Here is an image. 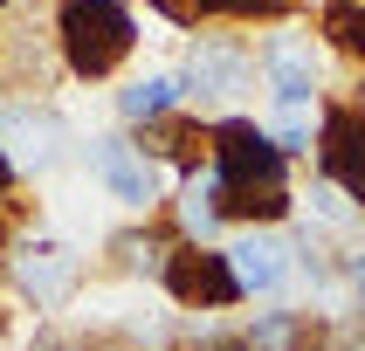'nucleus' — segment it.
I'll return each instance as SVG.
<instances>
[{
	"instance_id": "f257e3e1",
	"label": "nucleus",
	"mask_w": 365,
	"mask_h": 351,
	"mask_svg": "<svg viewBox=\"0 0 365 351\" xmlns=\"http://www.w3.org/2000/svg\"><path fill=\"white\" fill-rule=\"evenodd\" d=\"M56 48L62 69L76 83H103L118 76L131 48H138V14L124 0H62L56 7Z\"/></svg>"
},
{
	"instance_id": "f03ea898",
	"label": "nucleus",
	"mask_w": 365,
	"mask_h": 351,
	"mask_svg": "<svg viewBox=\"0 0 365 351\" xmlns=\"http://www.w3.org/2000/svg\"><path fill=\"white\" fill-rule=\"evenodd\" d=\"M207 172L221 179V193H269V186H289V152L276 145V131L262 117L227 110V117H214Z\"/></svg>"
},
{
	"instance_id": "7ed1b4c3",
	"label": "nucleus",
	"mask_w": 365,
	"mask_h": 351,
	"mask_svg": "<svg viewBox=\"0 0 365 351\" xmlns=\"http://www.w3.org/2000/svg\"><path fill=\"white\" fill-rule=\"evenodd\" d=\"M159 283H165V296L180 310H235V303H248L227 248H214V241H173Z\"/></svg>"
},
{
	"instance_id": "20e7f679",
	"label": "nucleus",
	"mask_w": 365,
	"mask_h": 351,
	"mask_svg": "<svg viewBox=\"0 0 365 351\" xmlns=\"http://www.w3.org/2000/svg\"><path fill=\"white\" fill-rule=\"evenodd\" d=\"M186 90V103H242L248 90H255V48L248 41H227V35H207L186 48V62L173 69Z\"/></svg>"
},
{
	"instance_id": "39448f33",
	"label": "nucleus",
	"mask_w": 365,
	"mask_h": 351,
	"mask_svg": "<svg viewBox=\"0 0 365 351\" xmlns=\"http://www.w3.org/2000/svg\"><path fill=\"white\" fill-rule=\"evenodd\" d=\"M7 276H14V289H21L35 310H62V303H69V289L83 283V255H76L69 241H56V234H35V241L14 248Z\"/></svg>"
},
{
	"instance_id": "423d86ee",
	"label": "nucleus",
	"mask_w": 365,
	"mask_h": 351,
	"mask_svg": "<svg viewBox=\"0 0 365 351\" xmlns=\"http://www.w3.org/2000/svg\"><path fill=\"white\" fill-rule=\"evenodd\" d=\"M0 145H7V159H14V165L48 172V165L69 159L76 131H69V117H62L56 103H7V110H0Z\"/></svg>"
},
{
	"instance_id": "0eeeda50",
	"label": "nucleus",
	"mask_w": 365,
	"mask_h": 351,
	"mask_svg": "<svg viewBox=\"0 0 365 351\" xmlns=\"http://www.w3.org/2000/svg\"><path fill=\"white\" fill-rule=\"evenodd\" d=\"M317 179L345 186L359 200V186H365V103H324V117H317Z\"/></svg>"
},
{
	"instance_id": "6e6552de",
	"label": "nucleus",
	"mask_w": 365,
	"mask_h": 351,
	"mask_svg": "<svg viewBox=\"0 0 365 351\" xmlns=\"http://www.w3.org/2000/svg\"><path fill=\"white\" fill-rule=\"evenodd\" d=\"M90 172L110 186V200L138 206V214L159 200V179H165V172H159V159H152L145 145L118 138V131H110V138H90Z\"/></svg>"
},
{
	"instance_id": "1a4fd4ad",
	"label": "nucleus",
	"mask_w": 365,
	"mask_h": 351,
	"mask_svg": "<svg viewBox=\"0 0 365 351\" xmlns=\"http://www.w3.org/2000/svg\"><path fill=\"white\" fill-rule=\"evenodd\" d=\"M255 69L269 83V103H317V41L310 35H262L255 41Z\"/></svg>"
},
{
	"instance_id": "9d476101",
	"label": "nucleus",
	"mask_w": 365,
	"mask_h": 351,
	"mask_svg": "<svg viewBox=\"0 0 365 351\" xmlns=\"http://www.w3.org/2000/svg\"><path fill=\"white\" fill-rule=\"evenodd\" d=\"M227 262H235L248 296H283L289 276H297V241H283L276 227H242L227 241Z\"/></svg>"
},
{
	"instance_id": "9b49d317",
	"label": "nucleus",
	"mask_w": 365,
	"mask_h": 351,
	"mask_svg": "<svg viewBox=\"0 0 365 351\" xmlns=\"http://www.w3.org/2000/svg\"><path fill=\"white\" fill-rule=\"evenodd\" d=\"M173 28H200V21H289L297 0H145Z\"/></svg>"
},
{
	"instance_id": "f8f14e48",
	"label": "nucleus",
	"mask_w": 365,
	"mask_h": 351,
	"mask_svg": "<svg viewBox=\"0 0 365 351\" xmlns=\"http://www.w3.org/2000/svg\"><path fill=\"white\" fill-rule=\"evenodd\" d=\"M180 110H186L180 76H138V83H124V90H118V117L131 124V131H159V124L180 117Z\"/></svg>"
},
{
	"instance_id": "ddd939ff",
	"label": "nucleus",
	"mask_w": 365,
	"mask_h": 351,
	"mask_svg": "<svg viewBox=\"0 0 365 351\" xmlns=\"http://www.w3.org/2000/svg\"><path fill=\"white\" fill-rule=\"evenodd\" d=\"M221 179H214V172H193V179H186V193H180V241H214V234H221Z\"/></svg>"
},
{
	"instance_id": "4468645a",
	"label": "nucleus",
	"mask_w": 365,
	"mask_h": 351,
	"mask_svg": "<svg viewBox=\"0 0 365 351\" xmlns=\"http://www.w3.org/2000/svg\"><path fill=\"white\" fill-rule=\"evenodd\" d=\"M242 345L248 351H304L310 345V317L304 310H255L242 324Z\"/></svg>"
},
{
	"instance_id": "2eb2a0df",
	"label": "nucleus",
	"mask_w": 365,
	"mask_h": 351,
	"mask_svg": "<svg viewBox=\"0 0 365 351\" xmlns=\"http://www.w3.org/2000/svg\"><path fill=\"white\" fill-rule=\"evenodd\" d=\"M324 35H331V48H345L365 69V0H331L324 7Z\"/></svg>"
},
{
	"instance_id": "dca6fc26",
	"label": "nucleus",
	"mask_w": 365,
	"mask_h": 351,
	"mask_svg": "<svg viewBox=\"0 0 365 351\" xmlns=\"http://www.w3.org/2000/svg\"><path fill=\"white\" fill-rule=\"evenodd\" d=\"M310 206H317V221H331V227H359V221H365V206L351 200L345 186H331V179L310 186Z\"/></svg>"
},
{
	"instance_id": "f3484780",
	"label": "nucleus",
	"mask_w": 365,
	"mask_h": 351,
	"mask_svg": "<svg viewBox=\"0 0 365 351\" xmlns=\"http://www.w3.org/2000/svg\"><path fill=\"white\" fill-rule=\"evenodd\" d=\"M338 283L359 296V310H365V248H351V255H338Z\"/></svg>"
},
{
	"instance_id": "a211bd4d",
	"label": "nucleus",
	"mask_w": 365,
	"mask_h": 351,
	"mask_svg": "<svg viewBox=\"0 0 365 351\" xmlns=\"http://www.w3.org/2000/svg\"><path fill=\"white\" fill-rule=\"evenodd\" d=\"M14 172H21V165L7 159V145H0V206H7V193H14Z\"/></svg>"
},
{
	"instance_id": "6ab92c4d",
	"label": "nucleus",
	"mask_w": 365,
	"mask_h": 351,
	"mask_svg": "<svg viewBox=\"0 0 365 351\" xmlns=\"http://www.w3.org/2000/svg\"><path fill=\"white\" fill-rule=\"evenodd\" d=\"M359 103H365V97H359Z\"/></svg>"
}]
</instances>
